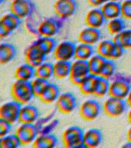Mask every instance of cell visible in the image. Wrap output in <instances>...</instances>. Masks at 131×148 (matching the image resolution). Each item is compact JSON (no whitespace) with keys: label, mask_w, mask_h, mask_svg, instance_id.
Wrapping results in <instances>:
<instances>
[{"label":"cell","mask_w":131,"mask_h":148,"mask_svg":"<svg viewBox=\"0 0 131 148\" xmlns=\"http://www.w3.org/2000/svg\"><path fill=\"white\" fill-rule=\"evenodd\" d=\"M112 40L124 49L131 48V29L123 30L115 35Z\"/></svg>","instance_id":"obj_31"},{"label":"cell","mask_w":131,"mask_h":148,"mask_svg":"<svg viewBox=\"0 0 131 148\" xmlns=\"http://www.w3.org/2000/svg\"><path fill=\"white\" fill-rule=\"evenodd\" d=\"M75 45L72 42H62L56 46L54 51L55 57L58 60L69 61L75 56Z\"/></svg>","instance_id":"obj_13"},{"label":"cell","mask_w":131,"mask_h":148,"mask_svg":"<svg viewBox=\"0 0 131 148\" xmlns=\"http://www.w3.org/2000/svg\"><path fill=\"white\" fill-rule=\"evenodd\" d=\"M56 111H57L56 109H54L47 115L39 118L38 120L35 124L38 132L42 128V127L54 119Z\"/></svg>","instance_id":"obj_39"},{"label":"cell","mask_w":131,"mask_h":148,"mask_svg":"<svg viewBox=\"0 0 131 148\" xmlns=\"http://www.w3.org/2000/svg\"><path fill=\"white\" fill-rule=\"evenodd\" d=\"M16 50L12 44L2 43L0 45V63L5 64L13 60L16 56Z\"/></svg>","instance_id":"obj_24"},{"label":"cell","mask_w":131,"mask_h":148,"mask_svg":"<svg viewBox=\"0 0 131 148\" xmlns=\"http://www.w3.org/2000/svg\"><path fill=\"white\" fill-rule=\"evenodd\" d=\"M116 47V45L113 40H102L98 46L97 54L107 60L112 59Z\"/></svg>","instance_id":"obj_25"},{"label":"cell","mask_w":131,"mask_h":148,"mask_svg":"<svg viewBox=\"0 0 131 148\" xmlns=\"http://www.w3.org/2000/svg\"><path fill=\"white\" fill-rule=\"evenodd\" d=\"M20 18L12 12L4 15L0 20V37L8 36L18 28L20 24Z\"/></svg>","instance_id":"obj_10"},{"label":"cell","mask_w":131,"mask_h":148,"mask_svg":"<svg viewBox=\"0 0 131 148\" xmlns=\"http://www.w3.org/2000/svg\"><path fill=\"white\" fill-rule=\"evenodd\" d=\"M100 104L95 99H90L84 101L80 107V115L84 120L92 121L97 119L100 114Z\"/></svg>","instance_id":"obj_9"},{"label":"cell","mask_w":131,"mask_h":148,"mask_svg":"<svg viewBox=\"0 0 131 148\" xmlns=\"http://www.w3.org/2000/svg\"><path fill=\"white\" fill-rule=\"evenodd\" d=\"M71 64L69 61L58 60L53 64L54 76L58 79H64L70 76Z\"/></svg>","instance_id":"obj_26"},{"label":"cell","mask_w":131,"mask_h":148,"mask_svg":"<svg viewBox=\"0 0 131 148\" xmlns=\"http://www.w3.org/2000/svg\"><path fill=\"white\" fill-rule=\"evenodd\" d=\"M127 118L129 122L131 124V108L129 110L128 113Z\"/></svg>","instance_id":"obj_47"},{"label":"cell","mask_w":131,"mask_h":148,"mask_svg":"<svg viewBox=\"0 0 131 148\" xmlns=\"http://www.w3.org/2000/svg\"><path fill=\"white\" fill-rule=\"evenodd\" d=\"M126 101L127 105L131 107V90L129 92L127 97L126 98Z\"/></svg>","instance_id":"obj_44"},{"label":"cell","mask_w":131,"mask_h":148,"mask_svg":"<svg viewBox=\"0 0 131 148\" xmlns=\"http://www.w3.org/2000/svg\"><path fill=\"white\" fill-rule=\"evenodd\" d=\"M100 9L105 19L111 20L118 18L121 15V3L117 1L106 2Z\"/></svg>","instance_id":"obj_21"},{"label":"cell","mask_w":131,"mask_h":148,"mask_svg":"<svg viewBox=\"0 0 131 148\" xmlns=\"http://www.w3.org/2000/svg\"><path fill=\"white\" fill-rule=\"evenodd\" d=\"M35 76L48 80L54 75L53 64L51 62H43L35 69Z\"/></svg>","instance_id":"obj_33"},{"label":"cell","mask_w":131,"mask_h":148,"mask_svg":"<svg viewBox=\"0 0 131 148\" xmlns=\"http://www.w3.org/2000/svg\"><path fill=\"white\" fill-rule=\"evenodd\" d=\"M39 117V110L34 105L27 104L22 106L19 119L21 123L35 124Z\"/></svg>","instance_id":"obj_16"},{"label":"cell","mask_w":131,"mask_h":148,"mask_svg":"<svg viewBox=\"0 0 131 148\" xmlns=\"http://www.w3.org/2000/svg\"><path fill=\"white\" fill-rule=\"evenodd\" d=\"M105 19L101 9L95 8L87 12L85 21L89 27L98 29L104 24Z\"/></svg>","instance_id":"obj_20"},{"label":"cell","mask_w":131,"mask_h":148,"mask_svg":"<svg viewBox=\"0 0 131 148\" xmlns=\"http://www.w3.org/2000/svg\"><path fill=\"white\" fill-rule=\"evenodd\" d=\"M42 20L41 14L36 8L26 17L25 25L26 29L31 34L40 37L38 29Z\"/></svg>","instance_id":"obj_18"},{"label":"cell","mask_w":131,"mask_h":148,"mask_svg":"<svg viewBox=\"0 0 131 148\" xmlns=\"http://www.w3.org/2000/svg\"><path fill=\"white\" fill-rule=\"evenodd\" d=\"M77 148H87L85 146L83 145L79 147H78Z\"/></svg>","instance_id":"obj_48"},{"label":"cell","mask_w":131,"mask_h":148,"mask_svg":"<svg viewBox=\"0 0 131 148\" xmlns=\"http://www.w3.org/2000/svg\"><path fill=\"white\" fill-rule=\"evenodd\" d=\"M46 56L40 50L34 42L27 47L25 53L27 63L36 68L44 62Z\"/></svg>","instance_id":"obj_14"},{"label":"cell","mask_w":131,"mask_h":148,"mask_svg":"<svg viewBox=\"0 0 131 148\" xmlns=\"http://www.w3.org/2000/svg\"><path fill=\"white\" fill-rule=\"evenodd\" d=\"M77 99L72 92H66L60 93L56 101L58 110L64 114H69L76 108Z\"/></svg>","instance_id":"obj_11"},{"label":"cell","mask_w":131,"mask_h":148,"mask_svg":"<svg viewBox=\"0 0 131 148\" xmlns=\"http://www.w3.org/2000/svg\"><path fill=\"white\" fill-rule=\"evenodd\" d=\"M31 82L32 89L35 96L40 97L50 82L49 81L37 77Z\"/></svg>","instance_id":"obj_37"},{"label":"cell","mask_w":131,"mask_h":148,"mask_svg":"<svg viewBox=\"0 0 131 148\" xmlns=\"http://www.w3.org/2000/svg\"><path fill=\"white\" fill-rule=\"evenodd\" d=\"M94 52L91 45L81 43L76 46L75 57L77 60L87 61L92 56Z\"/></svg>","instance_id":"obj_30"},{"label":"cell","mask_w":131,"mask_h":148,"mask_svg":"<svg viewBox=\"0 0 131 148\" xmlns=\"http://www.w3.org/2000/svg\"><path fill=\"white\" fill-rule=\"evenodd\" d=\"M11 93L14 99L22 105L28 104L35 96L31 82L18 79L12 84Z\"/></svg>","instance_id":"obj_2"},{"label":"cell","mask_w":131,"mask_h":148,"mask_svg":"<svg viewBox=\"0 0 131 148\" xmlns=\"http://www.w3.org/2000/svg\"><path fill=\"white\" fill-rule=\"evenodd\" d=\"M22 105L14 100L6 102L0 108V119L14 124L19 121Z\"/></svg>","instance_id":"obj_4"},{"label":"cell","mask_w":131,"mask_h":148,"mask_svg":"<svg viewBox=\"0 0 131 148\" xmlns=\"http://www.w3.org/2000/svg\"><path fill=\"white\" fill-rule=\"evenodd\" d=\"M120 148H131V142L127 141L124 143Z\"/></svg>","instance_id":"obj_45"},{"label":"cell","mask_w":131,"mask_h":148,"mask_svg":"<svg viewBox=\"0 0 131 148\" xmlns=\"http://www.w3.org/2000/svg\"><path fill=\"white\" fill-rule=\"evenodd\" d=\"M84 132L80 127L72 126L64 131L62 140L65 148H77L83 145Z\"/></svg>","instance_id":"obj_3"},{"label":"cell","mask_w":131,"mask_h":148,"mask_svg":"<svg viewBox=\"0 0 131 148\" xmlns=\"http://www.w3.org/2000/svg\"><path fill=\"white\" fill-rule=\"evenodd\" d=\"M89 74L88 61L77 60L71 64L70 77L73 84L80 85Z\"/></svg>","instance_id":"obj_8"},{"label":"cell","mask_w":131,"mask_h":148,"mask_svg":"<svg viewBox=\"0 0 131 148\" xmlns=\"http://www.w3.org/2000/svg\"><path fill=\"white\" fill-rule=\"evenodd\" d=\"M106 60L98 54L93 56L88 61L90 73L99 76L101 69Z\"/></svg>","instance_id":"obj_32"},{"label":"cell","mask_w":131,"mask_h":148,"mask_svg":"<svg viewBox=\"0 0 131 148\" xmlns=\"http://www.w3.org/2000/svg\"><path fill=\"white\" fill-rule=\"evenodd\" d=\"M15 75L17 79L31 82L35 75V68L28 63L24 64L17 68Z\"/></svg>","instance_id":"obj_28"},{"label":"cell","mask_w":131,"mask_h":148,"mask_svg":"<svg viewBox=\"0 0 131 148\" xmlns=\"http://www.w3.org/2000/svg\"><path fill=\"white\" fill-rule=\"evenodd\" d=\"M58 140L54 134L39 135L33 143V148H56Z\"/></svg>","instance_id":"obj_22"},{"label":"cell","mask_w":131,"mask_h":148,"mask_svg":"<svg viewBox=\"0 0 131 148\" xmlns=\"http://www.w3.org/2000/svg\"><path fill=\"white\" fill-rule=\"evenodd\" d=\"M110 84L109 79L98 76L94 95L97 97H103L109 95Z\"/></svg>","instance_id":"obj_34"},{"label":"cell","mask_w":131,"mask_h":148,"mask_svg":"<svg viewBox=\"0 0 131 148\" xmlns=\"http://www.w3.org/2000/svg\"><path fill=\"white\" fill-rule=\"evenodd\" d=\"M15 134L23 145L33 144L39 135L35 124L23 123L17 128Z\"/></svg>","instance_id":"obj_6"},{"label":"cell","mask_w":131,"mask_h":148,"mask_svg":"<svg viewBox=\"0 0 131 148\" xmlns=\"http://www.w3.org/2000/svg\"><path fill=\"white\" fill-rule=\"evenodd\" d=\"M100 38L101 33L98 29L89 27L83 29L79 35V40L81 43L91 46L97 42Z\"/></svg>","instance_id":"obj_19"},{"label":"cell","mask_w":131,"mask_h":148,"mask_svg":"<svg viewBox=\"0 0 131 148\" xmlns=\"http://www.w3.org/2000/svg\"><path fill=\"white\" fill-rule=\"evenodd\" d=\"M88 2L91 5L96 7H98L103 3H105L107 1L104 0H89Z\"/></svg>","instance_id":"obj_43"},{"label":"cell","mask_w":131,"mask_h":148,"mask_svg":"<svg viewBox=\"0 0 131 148\" xmlns=\"http://www.w3.org/2000/svg\"><path fill=\"white\" fill-rule=\"evenodd\" d=\"M59 121L58 119H54L49 123L42 127L39 132V135H47L52 134L54 131L58 127Z\"/></svg>","instance_id":"obj_40"},{"label":"cell","mask_w":131,"mask_h":148,"mask_svg":"<svg viewBox=\"0 0 131 148\" xmlns=\"http://www.w3.org/2000/svg\"><path fill=\"white\" fill-rule=\"evenodd\" d=\"M65 19L59 17L44 18L39 26L38 33L40 37L54 36L58 32Z\"/></svg>","instance_id":"obj_7"},{"label":"cell","mask_w":131,"mask_h":148,"mask_svg":"<svg viewBox=\"0 0 131 148\" xmlns=\"http://www.w3.org/2000/svg\"><path fill=\"white\" fill-rule=\"evenodd\" d=\"M103 140L102 133L96 128H91L84 132L83 145L87 148H98Z\"/></svg>","instance_id":"obj_17"},{"label":"cell","mask_w":131,"mask_h":148,"mask_svg":"<svg viewBox=\"0 0 131 148\" xmlns=\"http://www.w3.org/2000/svg\"><path fill=\"white\" fill-rule=\"evenodd\" d=\"M36 8L34 2L29 0H14L10 5L11 12L20 18L27 17Z\"/></svg>","instance_id":"obj_12"},{"label":"cell","mask_w":131,"mask_h":148,"mask_svg":"<svg viewBox=\"0 0 131 148\" xmlns=\"http://www.w3.org/2000/svg\"><path fill=\"white\" fill-rule=\"evenodd\" d=\"M125 24L122 20L117 18L111 20L107 24L108 31L110 34H117L124 30Z\"/></svg>","instance_id":"obj_38"},{"label":"cell","mask_w":131,"mask_h":148,"mask_svg":"<svg viewBox=\"0 0 131 148\" xmlns=\"http://www.w3.org/2000/svg\"><path fill=\"white\" fill-rule=\"evenodd\" d=\"M109 95L110 97L126 99L131 90L130 79L119 73H115L110 79Z\"/></svg>","instance_id":"obj_1"},{"label":"cell","mask_w":131,"mask_h":148,"mask_svg":"<svg viewBox=\"0 0 131 148\" xmlns=\"http://www.w3.org/2000/svg\"><path fill=\"white\" fill-rule=\"evenodd\" d=\"M77 8V2L74 0H58L54 5L55 12L58 17L65 19L74 14Z\"/></svg>","instance_id":"obj_15"},{"label":"cell","mask_w":131,"mask_h":148,"mask_svg":"<svg viewBox=\"0 0 131 148\" xmlns=\"http://www.w3.org/2000/svg\"><path fill=\"white\" fill-rule=\"evenodd\" d=\"M21 145L15 134L2 136L0 139V148H19Z\"/></svg>","instance_id":"obj_35"},{"label":"cell","mask_w":131,"mask_h":148,"mask_svg":"<svg viewBox=\"0 0 131 148\" xmlns=\"http://www.w3.org/2000/svg\"><path fill=\"white\" fill-rule=\"evenodd\" d=\"M128 141L131 142V126L129 128L127 133Z\"/></svg>","instance_id":"obj_46"},{"label":"cell","mask_w":131,"mask_h":148,"mask_svg":"<svg viewBox=\"0 0 131 148\" xmlns=\"http://www.w3.org/2000/svg\"><path fill=\"white\" fill-rule=\"evenodd\" d=\"M34 42L40 50L46 55L54 51L57 46L56 40L52 37H40Z\"/></svg>","instance_id":"obj_27"},{"label":"cell","mask_w":131,"mask_h":148,"mask_svg":"<svg viewBox=\"0 0 131 148\" xmlns=\"http://www.w3.org/2000/svg\"><path fill=\"white\" fill-rule=\"evenodd\" d=\"M127 105L125 99L110 97L103 103V110L108 116L118 117L125 113Z\"/></svg>","instance_id":"obj_5"},{"label":"cell","mask_w":131,"mask_h":148,"mask_svg":"<svg viewBox=\"0 0 131 148\" xmlns=\"http://www.w3.org/2000/svg\"><path fill=\"white\" fill-rule=\"evenodd\" d=\"M56 148H65V147H56Z\"/></svg>","instance_id":"obj_49"},{"label":"cell","mask_w":131,"mask_h":148,"mask_svg":"<svg viewBox=\"0 0 131 148\" xmlns=\"http://www.w3.org/2000/svg\"><path fill=\"white\" fill-rule=\"evenodd\" d=\"M115 69L114 62L107 59L101 69L99 76L107 79H111L115 74Z\"/></svg>","instance_id":"obj_36"},{"label":"cell","mask_w":131,"mask_h":148,"mask_svg":"<svg viewBox=\"0 0 131 148\" xmlns=\"http://www.w3.org/2000/svg\"><path fill=\"white\" fill-rule=\"evenodd\" d=\"M98 76L89 74L79 86L81 93L86 95H94Z\"/></svg>","instance_id":"obj_29"},{"label":"cell","mask_w":131,"mask_h":148,"mask_svg":"<svg viewBox=\"0 0 131 148\" xmlns=\"http://www.w3.org/2000/svg\"><path fill=\"white\" fill-rule=\"evenodd\" d=\"M60 94L58 86L54 83H49L39 98L43 103L50 104L56 102Z\"/></svg>","instance_id":"obj_23"},{"label":"cell","mask_w":131,"mask_h":148,"mask_svg":"<svg viewBox=\"0 0 131 148\" xmlns=\"http://www.w3.org/2000/svg\"><path fill=\"white\" fill-rule=\"evenodd\" d=\"M121 15L127 19H131V0H126L121 3Z\"/></svg>","instance_id":"obj_41"},{"label":"cell","mask_w":131,"mask_h":148,"mask_svg":"<svg viewBox=\"0 0 131 148\" xmlns=\"http://www.w3.org/2000/svg\"><path fill=\"white\" fill-rule=\"evenodd\" d=\"M12 124L0 119V136L2 137L11 134Z\"/></svg>","instance_id":"obj_42"}]
</instances>
